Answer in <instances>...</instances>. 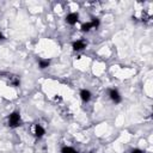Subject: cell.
<instances>
[{
    "label": "cell",
    "instance_id": "1",
    "mask_svg": "<svg viewBox=\"0 0 153 153\" xmlns=\"http://www.w3.org/2000/svg\"><path fill=\"white\" fill-rule=\"evenodd\" d=\"M20 124V115L18 111H13L10 116H8V126L11 128H16Z\"/></svg>",
    "mask_w": 153,
    "mask_h": 153
},
{
    "label": "cell",
    "instance_id": "2",
    "mask_svg": "<svg viewBox=\"0 0 153 153\" xmlns=\"http://www.w3.org/2000/svg\"><path fill=\"white\" fill-rule=\"evenodd\" d=\"M109 97H110V99H111L114 103H116V104H117V103H120V102L122 100L120 92H118L117 90H115V88L109 90Z\"/></svg>",
    "mask_w": 153,
    "mask_h": 153
},
{
    "label": "cell",
    "instance_id": "3",
    "mask_svg": "<svg viewBox=\"0 0 153 153\" xmlns=\"http://www.w3.org/2000/svg\"><path fill=\"white\" fill-rule=\"evenodd\" d=\"M78 19H79V14H78V13H75V12H73V13H69V14L66 17V22H67L68 24H71V25H74V24H76Z\"/></svg>",
    "mask_w": 153,
    "mask_h": 153
},
{
    "label": "cell",
    "instance_id": "4",
    "mask_svg": "<svg viewBox=\"0 0 153 153\" xmlns=\"http://www.w3.org/2000/svg\"><path fill=\"white\" fill-rule=\"evenodd\" d=\"M72 47H73V49H74V50L79 51V50H82L84 48H86V42H85V41H82V39H79V41L73 42Z\"/></svg>",
    "mask_w": 153,
    "mask_h": 153
},
{
    "label": "cell",
    "instance_id": "5",
    "mask_svg": "<svg viewBox=\"0 0 153 153\" xmlns=\"http://www.w3.org/2000/svg\"><path fill=\"white\" fill-rule=\"evenodd\" d=\"M91 97H92V94H91V92H90L88 90L84 88V90H81V91H80V98H81V100H82V102L87 103V102L91 99Z\"/></svg>",
    "mask_w": 153,
    "mask_h": 153
},
{
    "label": "cell",
    "instance_id": "6",
    "mask_svg": "<svg viewBox=\"0 0 153 153\" xmlns=\"http://www.w3.org/2000/svg\"><path fill=\"white\" fill-rule=\"evenodd\" d=\"M45 134V130H44V128L41 126V124H36L35 126V135H36V137H42L43 135Z\"/></svg>",
    "mask_w": 153,
    "mask_h": 153
},
{
    "label": "cell",
    "instance_id": "7",
    "mask_svg": "<svg viewBox=\"0 0 153 153\" xmlns=\"http://www.w3.org/2000/svg\"><path fill=\"white\" fill-rule=\"evenodd\" d=\"M49 65H50V60H48V59L39 60V68H41V69H44V68L49 67Z\"/></svg>",
    "mask_w": 153,
    "mask_h": 153
},
{
    "label": "cell",
    "instance_id": "8",
    "mask_svg": "<svg viewBox=\"0 0 153 153\" xmlns=\"http://www.w3.org/2000/svg\"><path fill=\"white\" fill-rule=\"evenodd\" d=\"M61 153H78L73 147H69V146H65V147H62V149H61Z\"/></svg>",
    "mask_w": 153,
    "mask_h": 153
},
{
    "label": "cell",
    "instance_id": "9",
    "mask_svg": "<svg viewBox=\"0 0 153 153\" xmlns=\"http://www.w3.org/2000/svg\"><path fill=\"white\" fill-rule=\"evenodd\" d=\"M91 29H93V26H92L91 22L85 23V24H82V25H81V30H82V31H90Z\"/></svg>",
    "mask_w": 153,
    "mask_h": 153
},
{
    "label": "cell",
    "instance_id": "10",
    "mask_svg": "<svg viewBox=\"0 0 153 153\" xmlns=\"http://www.w3.org/2000/svg\"><path fill=\"white\" fill-rule=\"evenodd\" d=\"M91 24H92L93 29H97V27L99 26V19H98V18H93V19L91 20Z\"/></svg>",
    "mask_w": 153,
    "mask_h": 153
},
{
    "label": "cell",
    "instance_id": "11",
    "mask_svg": "<svg viewBox=\"0 0 153 153\" xmlns=\"http://www.w3.org/2000/svg\"><path fill=\"white\" fill-rule=\"evenodd\" d=\"M131 153H143L141 149H139V148H135V149H133L131 151Z\"/></svg>",
    "mask_w": 153,
    "mask_h": 153
},
{
    "label": "cell",
    "instance_id": "12",
    "mask_svg": "<svg viewBox=\"0 0 153 153\" xmlns=\"http://www.w3.org/2000/svg\"><path fill=\"white\" fill-rule=\"evenodd\" d=\"M1 39H4V36H2V33L0 32V41H1Z\"/></svg>",
    "mask_w": 153,
    "mask_h": 153
}]
</instances>
